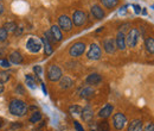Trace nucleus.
<instances>
[{"instance_id":"obj_2","label":"nucleus","mask_w":154,"mask_h":131,"mask_svg":"<svg viewBox=\"0 0 154 131\" xmlns=\"http://www.w3.org/2000/svg\"><path fill=\"white\" fill-rule=\"evenodd\" d=\"M139 37H140V32L137 31V29H132L126 37V44L131 48H134L139 42Z\"/></svg>"},{"instance_id":"obj_35","label":"nucleus","mask_w":154,"mask_h":131,"mask_svg":"<svg viewBox=\"0 0 154 131\" xmlns=\"http://www.w3.org/2000/svg\"><path fill=\"white\" fill-rule=\"evenodd\" d=\"M143 131H154V124H153V123L147 124V126L145 128V130H143Z\"/></svg>"},{"instance_id":"obj_24","label":"nucleus","mask_w":154,"mask_h":131,"mask_svg":"<svg viewBox=\"0 0 154 131\" xmlns=\"http://www.w3.org/2000/svg\"><path fill=\"white\" fill-rule=\"evenodd\" d=\"M101 2L107 8H114L115 6H117L119 0H101Z\"/></svg>"},{"instance_id":"obj_21","label":"nucleus","mask_w":154,"mask_h":131,"mask_svg":"<svg viewBox=\"0 0 154 131\" xmlns=\"http://www.w3.org/2000/svg\"><path fill=\"white\" fill-rule=\"evenodd\" d=\"M93 95H94V90L91 87H85L81 91V98H83V99H89Z\"/></svg>"},{"instance_id":"obj_3","label":"nucleus","mask_w":154,"mask_h":131,"mask_svg":"<svg viewBox=\"0 0 154 131\" xmlns=\"http://www.w3.org/2000/svg\"><path fill=\"white\" fill-rule=\"evenodd\" d=\"M113 124H114V128H115L116 130H122L126 126V124H127L126 116L121 112L115 113L114 117H113Z\"/></svg>"},{"instance_id":"obj_27","label":"nucleus","mask_w":154,"mask_h":131,"mask_svg":"<svg viewBox=\"0 0 154 131\" xmlns=\"http://www.w3.org/2000/svg\"><path fill=\"white\" fill-rule=\"evenodd\" d=\"M40 119H42V113L39 111H35L30 117V123H38Z\"/></svg>"},{"instance_id":"obj_1","label":"nucleus","mask_w":154,"mask_h":131,"mask_svg":"<svg viewBox=\"0 0 154 131\" xmlns=\"http://www.w3.org/2000/svg\"><path fill=\"white\" fill-rule=\"evenodd\" d=\"M8 110H10V113L16 116V117H23L25 116L29 107L26 105V103H24L23 100H19V99H14L10 103V106H8Z\"/></svg>"},{"instance_id":"obj_42","label":"nucleus","mask_w":154,"mask_h":131,"mask_svg":"<svg viewBox=\"0 0 154 131\" xmlns=\"http://www.w3.org/2000/svg\"><path fill=\"white\" fill-rule=\"evenodd\" d=\"M36 131H38V130H36Z\"/></svg>"},{"instance_id":"obj_20","label":"nucleus","mask_w":154,"mask_h":131,"mask_svg":"<svg viewBox=\"0 0 154 131\" xmlns=\"http://www.w3.org/2000/svg\"><path fill=\"white\" fill-rule=\"evenodd\" d=\"M10 61L12 63H14V64H20L23 62V56L20 55L19 51H13L10 55Z\"/></svg>"},{"instance_id":"obj_6","label":"nucleus","mask_w":154,"mask_h":131,"mask_svg":"<svg viewBox=\"0 0 154 131\" xmlns=\"http://www.w3.org/2000/svg\"><path fill=\"white\" fill-rule=\"evenodd\" d=\"M87 56H88L89 60H93V61H97V60H100V58H101V48H100L97 44L93 43V44L90 45L89 50H88Z\"/></svg>"},{"instance_id":"obj_26","label":"nucleus","mask_w":154,"mask_h":131,"mask_svg":"<svg viewBox=\"0 0 154 131\" xmlns=\"http://www.w3.org/2000/svg\"><path fill=\"white\" fill-rule=\"evenodd\" d=\"M26 85L30 87V88H33V90H36V79L33 77V76H31L30 74L26 75Z\"/></svg>"},{"instance_id":"obj_4","label":"nucleus","mask_w":154,"mask_h":131,"mask_svg":"<svg viewBox=\"0 0 154 131\" xmlns=\"http://www.w3.org/2000/svg\"><path fill=\"white\" fill-rule=\"evenodd\" d=\"M60 77H62V70H60V68L58 66L52 64V66H50L48 68V79L50 81L55 82V81H58Z\"/></svg>"},{"instance_id":"obj_30","label":"nucleus","mask_w":154,"mask_h":131,"mask_svg":"<svg viewBox=\"0 0 154 131\" xmlns=\"http://www.w3.org/2000/svg\"><path fill=\"white\" fill-rule=\"evenodd\" d=\"M7 38V31L4 28H0V42H4Z\"/></svg>"},{"instance_id":"obj_28","label":"nucleus","mask_w":154,"mask_h":131,"mask_svg":"<svg viewBox=\"0 0 154 131\" xmlns=\"http://www.w3.org/2000/svg\"><path fill=\"white\" fill-rule=\"evenodd\" d=\"M10 77H11V74H10L8 72H5V70L0 72V82H1V84L7 82V81L10 80Z\"/></svg>"},{"instance_id":"obj_10","label":"nucleus","mask_w":154,"mask_h":131,"mask_svg":"<svg viewBox=\"0 0 154 131\" xmlns=\"http://www.w3.org/2000/svg\"><path fill=\"white\" fill-rule=\"evenodd\" d=\"M103 47H104V50H106L108 54H113V53H115L116 43L113 38H107V39L103 42Z\"/></svg>"},{"instance_id":"obj_33","label":"nucleus","mask_w":154,"mask_h":131,"mask_svg":"<svg viewBox=\"0 0 154 131\" xmlns=\"http://www.w3.org/2000/svg\"><path fill=\"white\" fill-rule=\"evenodd\" d=\"M97 123L96 122H90V124H89V129L90 131H97Z\"/></svg>"},{"instance_id":"obj_37","label":"nucleus","mask_w":154,"mask_h":131,"mask_svg":"<svg viewBox=\"0 0 154 131\" xmlns=\"http://www.w3.org/2000/svg\"><path fill=\"white\" fill-rule=\"evenodd\" d=\"M1 66H2L4 68H8V67H10V63H8L7 61H1Z\"/></svg>"},{"instance_id":"obj_34","label":"nucleus","mask_w":154,"mask_h":131,"mask_svg":"<svg viewBox=\"0 0 154 131\" xmlns=\"http://www.w3.org/2000/svg\"><path fill=\"white\" fill-rule=\"evenodd\" d=\"M74 126H75V129H76L77 131H84L83 126H82V125H81V124H79L78 122H76V120L74 122Z\"/></svg>"},{"instance_id":"obj_40","label":"nucleus","mask_w":154,"mask_h":131,"mask_svg":"<svg viewBox=\"0 0 154 131\" xmlns=\"http://www.w3.org/2000/svg\"><path fill=\"white\" fill-rule=\"evenodd\" d=\"M2 12H4V6H2V4L0 2V15H2Z\"/></svg>"},{"instance_id":"obj_8","label":"nucleus","mask_w":154,"mask_h":131,"mask_svg":"<svg viewBox=\"0 0 154 131\" xmlns=\"http://www.w3.org/2000/svg\"><path fill=\"white\" fill-rule=\"evenodd\" d=\"M26 49L30 53L36 54V53H38L39 50L42 49V43L39 42L38 39H36V38H30L27 41V43H26Z\"/></svg>"},{"instance_id":"obj_12","label":"nucleus","mask_w":154,"mask_h":131,"mask_svg":"<svg viewBox=\"0 0 154 131\" xmlns=\"http://www.w3.org/2000/svg\"><path fill=\"white\" fill-rule=\"evenodd\" d=\"M116 48L117 49H120V50H125L126 49V36H125V34L123 32H119L117 34V36H116Z\"/></svg>"},{"instance_id":"obj_32","label":"nucleus","mask_w":154,"mask_h":131,"mask_svg":"<svg viewBox=\"0 0 154 131\" xmlns=\"http://www.w3.org/2000/svg\"><path fill=\"white\" fill-rule=\"evenodd\" d=\"M45 38H46V39H48L50 43H55V42H56V39L54 38V36L51 35V32H50V31L45 32Z\"/></svg>"},{"instance_id":"obj_15","label":"nucleus","mask_w":154,"mask_h":131,"mask_svg":"<svg viewBox=\"0 0 154 131\" xmlns=\"http://www.w3.org/2000/svg\"><path fill=\"white\" fill-rule=\"evenodd\" d=\"M102 81V76L100 74H97V73H93V74L88 75V77H87V84L88 85H98L100 82Z\"/></svg>"},{"instance_id":"obj_22","label":"nucleus","mask_w":154,"mask_h":131,"mask_svg":"<svg viewBox=\"0 0 154 131\" xmlns=\"http://www.w3.org/2000/svg\"><path fill=\"white\" fill-rule=\"evenodd\" d=\"M145 47L149 54H154V38H147L145 42Z\"/></svg>"},{"instance_id":"obj_9","label":"nucleus","mask_w":154,"mask_h":131,"mask_svg":"<svg viewBox=\"0 0 154 131\" xmlns=\"http://www.w3.org/2000/svg\"><path fill=\"white\" fill-rule=\"evenodd\" d=\"M87 21V15L83 11H75L72 15V23L76 26H82Z\"/></svg>"},{"instance_id":"obj_18","label":"nucleus","mask_w":154,"mask_h":131,"mask_svg":"<svg viewBox=\"0 0 154 131\" xmlns=\"http://www.w3.org/2000/svg\"><path fill=\"white\" fill-rule=\"evenodd\" d=\"M50 32H51V35L54 36V38L56 39V42L62 41L63 35H62V31H60V29H59V26H58V25H52V26H51Z\"/></svg>"},{"instance_id":"obj_7","label":"nucleus","mask_w":154,"mask_h":131,"mask_svg":"<svg viewBox=\"0 0 154 131\" xmlns=\"http://www.w3.org/2000/svg\"><path fill=\"white\" fill-rule=\"evenodd\" d=\"M58 26L64 31H70L72 29V20L68 16H60L58 18Z\"/></svg>"},{"instance_id":"obj_39","label":"nucleus","mask_w":154,"mask_h":131,"mask_svg":"<svg viewBox=\"0 0 154 131\" xmlns=\"http://www.w3.org/2000/svg\"><path fill=\"white\" fill-rule=\"evenodd\" d=\"M2 92H4V85L0 82V95L2 94Z\"/></svg>"},{"instance_id":"obj_38","label":"nucleus","mask_w":154,"mask_h":131,"mask_svg":"<svg viewBox=\"0 0 154 131\" xmlns=\"http://www.w3.org/2000/svg\"><path fill=\"white\" fill-rule=\"evenodd\" d=\"M134 8H135V12H136V13H140V6H137V5H135V6H134Z\"/></svg>"},{"instance_id":"obj_25","label":"nucleus","mask_w":154,"mask_h":131,"mask_svg":"<svg viewBox=\"0 0 154 131\" xmlns=\"http://www.w3.org/2000/svg\"><path fill=\"white\" fill-rule=\"evenodd\" d=\"M97 131H109L110 130V126H109V123L104 119V120H102V122H100V123H97Z\"/></svg>"},{"instance_id":"obj_41","label":"nucleus","mask_w":154,"mask_h":131,"mask_svg":"<svg viewBox=\"0 0 154 131\" xmlns=\"http://www.w3.org/2000/svg\"><path fill=\"white\" fill-rule=\"evenodd\" d=\"M0 128H1V123H0Z\"/></svg>"},{"instance_id":"obj_23","label":"nucleus","mask_w":154,"mask_h":131,"mask_svg":"<svg viewBox=\"0 0 154 131\" xmlns=\"http://www.w3.org/2000/svg\"><path fill=\"white\" fill-rule=\"evenodd\" d=\"M4 29L7 31V34H8V32H16V30H17V24H16L14 21H8V23H5Z\"/></svg>"},{"instance_id":"obj_16","label":"nucleus","mask_w":154,"mask_h":131,"mask_svg":"<svg viewBox=\"0 0 154 131\" xmlns=\"http://www.w3.org/2000/svg\"><path fill=\"white\" fill-rule=\"evenodd\" d=\"M59 80H60V81H59V86H60V88H63V90H68V88L72 87V85H74V81H72L69 76H63V77H60Z\"/></svg>"},{"instance_id":"obj_5","label":"nucleus","mask_w":154,"mask_h":131,"mask_svg":"<svg viewBox=\"0 0 154 131\" xmlns=\"http://www.w3.org/2000/svg\"><path fill=\"white\" fill-rule=\"evenodd\" d=\"M84 51H85V44L82 43V42H77V43H75V44L70 48L69 54H70V56H72V57H78V56H81Z\"/></svg>"},{"instance_id":"obj_11","label":"nucleus","mask_w":154,"mask_h":131,"mask_svg":"<svg viewBox=\"0 0 154 131\" xmlns=\"http://www.w3.org/2000/svg\"><path fill=\"white\" fill-rule=\"evenodd\" d=\"M81 116H82V119L84 122H91L94 118V111L90 106H85L84 109H82Z\"/></svg>"},{"instance_id":"obj_13","label":"nucleus","mask_w":154,"mask_h":131,"mask_svg":"<svg viewBox=\"0 0 154 131\" xmlns=\"http://www.w3.org/2000/svg\"><path fill=\"white\" fill-rule=\"evenodd\" d=\"M113 110H114V107H113V105H110V104H107L104 107H102L101 110H100V112H98V117L100 118H108L112 113H113Z\"/></svg>"},{"instance_id":"obj_19","label":"nucleus","mask_w":154,"mask_h":131,"mask_svg":"<svg viewBox=\"0 0 154 131\" xmlns=\"http://www.w3.org/2000/svg\"><path fill=\"white\" fill-rule=\"evenodd\" d=\"M42 43H43V48H44L45 55H51V54L54 53V49H52V47H51V43H50L45 37L42 38Z\"/></svg>"},{"instance_id":"obj_29","label":"nucleus","mask_w":154,"mask_h":131,"mask_svg":"<svg viewBox=\"0 0 154 131\" xmlns=\"http://www.w3.org/2000/svg\"><path fill=\"white\" fill-rule=\"evenodd\" d=\"M69 112L71 113V114H81V112H82V107L78 106V105H72V106L69 107Z\"/></svg>"},{"instance_id":"obj_14","label":"nucleus","mask_w":154,"mask_h":131,"mask_svg":"<svg viewBox=\"0 0 154 131\" xmlns=\"http://www.w3.org/2000/svg\"><path fill=\"white\" fill-rule=\"evenodd\" d=\"M143 124H142V120L141 119H134L129 123L128 125V131H143Z\"/></svg>"},{"instance_id":"obj_36","label":"nucleus","mask_w":154,"mask_h":131,"mask_svg":"<svg viewBox=\"0 0 154 131\" xmlns=\"http://www.w3.org/2000/svg\"><path fill=\"white\" fill-rule=\"evenodd\" d=\"M19 128H21V124H17V123H14V124H12L11 125V129H19Z\"/></svg>"},{"instance_id":"obj_17","label":"nucleus","mask_w":154,"mask_h":131,"mask_svg":"<svg viewBox=\"0 0 154 131\" xmlns=\"http://www.w3.org/2000/svg\"><path fill=\"white\" fill-rule=\"evenodd\" d=\"M91 15L96 19H103L104 16H106L104 11H103L98 5H94V6L91 7Z\"/></svg>"},{"instance_id":"obj_31","label":"nucleus","mask_w":154,"mask_h":131,"mask_svg":"<svg viewBox=\"0 0 154 131\" xmlns=\"http://www.w3.org/2000/svg\"><path fill=\"white\" fill-rule=\"evenodd\" d=\"M33 72L37 74L38 77H40V76L43 75V69H42V67H40V66H35V67H33Z\"/></svg>"}]
</instances>
